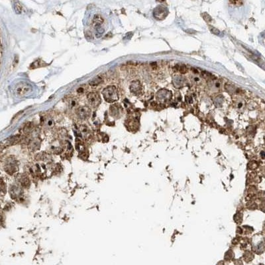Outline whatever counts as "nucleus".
<instances>
[{
  "instance_id": "nucleus-1",
  "label": "nucleus",
  "mask_w": 265,
  "mask_h": 265,
  "mask_svg": "<svg viewBox=\"0 0 265 265\" xmlns=\"http://www.w3.org/2000/svg\"><path fill=\"white\" fill-rule=\"evenodd\" d=\"M102 94L105 100L109 103H112L118 100L117 90L115 86H108L105 88L102 92Z\"/></svg>"
},
{
  "instance_id": "nucleus-2",
  "label": "nucleus",
  "mask_w": 265,
  "mask_h": 265,
  "mask_svg": "<svg viewBox=\"0 0 265 265\" xmlns=\"http://www.w3.org/2000/svg\"><path fill=\"white\" fill-rule=\"evenodd\" d=\"M4 170L7 174L13 175L18 170V163L16 159L13 157H9L5 160Z\"/></svg>"
},
{
  "instance_id": "nucleus-3",
  "label": "nucleus",
  "mask_w": 265,
  "mask_h": 265,
  "mask_svg": "<svg viewBox=\"0 0 265 265\" xmlns=\"http://www.w3.org/2000/svg\"><path fill=\"white\" fill-rule=\"evenodd\" d=\"M9 194H10L12 199L17 200V202H21L23 199L24 192L22 189V187L19 184L11 185L9 190Z\"/></svg>"
},
{
  "instance_id": "nucleus-4",
  "label": "nucleus",
  "mask_w": 265,
  "mask_h": 265,
  "mask_svg": "<svg viewBox=\"0 0 265 265\" xmlns=\"http://www.w3.org/2000/svg\"><path fill=\"white\" fill-rule=\"evenodd\" d=\"M31 92H32V87L26 82L19 83L15 88V93L20 97L29 95Z\"/></svg>"
},
{
  "instance_id": "nucleus-5",
  "label": "nucleus",
  "mask_w": 265,
  "mask_h": 265,
  "mask_svg": "<svg viewBox=\"0 0 265 265\" xmlns=\"http://www.w3.org/2000/svg\"><path fill=\"white\" fill-rule=\"evenodd\" d=\"M89 104L93 107H97L100 104L101 98L97 92H90L87 96Z\"/></svg>"
},
{
  "instance_id": "nucleus-6",
  "label": "nucleus",
  "mask_w": 265,
  "mask_h": 265,
  "mask_svg": "<svg viewBox=\"0 0 265 265\" xmlns=\"http://www.w3.org/2000/svg\"><path fill=\"white\" fill-rule=\"evenodd\" d=\"M77 115L81 119H86L91 115V110L87 106H81L77 109Z\"/></svg>"
},
{
  "instance_id": "nucleus-7",
  "label": "nucleus",
  "mask_w": 265,
  "mask_h": 265,
  "mask_svg": "<svg viewBox=\"0 0 265 265\" xmlns=\"http://www.w3.org/2000/svg\"><path fill=\"white\" fill-rule=\"evenodd\" d=\"M17 182L18 184L22 188H28L31 185L30 179L26 174H20L17 178Z\"/></svg>"
},
{
  "instance_id": "nucleus-8",
  "label": "nucleus",
  "mask_w": 265,
  "mask_h": 265,
  "mask_svg": "<svg viewBox=\"0 0 265 265\" xmlns=\"http://www.w3.org/2000/svg\"><path fill=\"white\" fill-rule=\"evenodd\" d=\"M20 140V135H15L11 137L10 138L6 140V145H13L16 144Z\"/></svg>"
},
{
  "instance_id": "nucleus-9",
  "label": "nucleus",
  "mask_w": 265,
  "mask_h": 265,
  "mask_svg": "<svg viewBox=\"0 0 265 265\" xmlns=\"http://www.w3.org/2000/svg\"><path fill=\"white\" fill-rule=\"evenodd\" d=\"M93 23L94 24V27L101 25L104 23V19L102 18L100 15L96 14L93 18Z\"/></svg>"
},
{
  "instance_id": "nucleus-10",
  "label": "nucleus",
  "mask_w": 265,
  "mask_h": 265,
  "mask_svg": "<svg viewBox=\"0 0 265 265\" xmlns=\"http://www.w3.org/2000/svg\"><path fill=\"white\" fill-rule=\"evenodd\" d=\"M40 142L39 140H33L29 144V149L31 151H37L40 148Z\"/></svg>"
},
{
  "instance_id": "nucleus-11",
  "label": "nucleus",
  "mask_w": 265,
  "mask_h": 265,
  "mask_svg": "<svg viewBox=\"0 0 265 265\" xmlns=\"http://www.w3.org/2000/svg\"><path fill=\"white\" fill-rule=\"evenodd\" d=\"M50 150L54 154H60L62 151V148L59 145H52L50 146Z\"/></svg>"
},
{
  "instance_id": "nucleus-12",
  "label": "nucleus",
  "mask_w": 265,
  "mask_h": 265,
  "mask_svg": "<svg viewBox=\"0 0 265 265\" xmlns=\"http://www.w3.org/2000/svg\"><path fill=\"white\" fill-rule=\"evenodd\" d=\"M7 192V188L6 185L1 178H0V196H3Z\"/></svg>"
},
{
  "instance_id": "nucleus-13",
  "label": "nucleus",
  "mask_w": 265,
  "mask_h": 265,
  "mask_svg": "<svg viewBox=\"0 0 265 265\" xmlns=\"http://www.w3.org/2000/svg\"><path fill=\"white\" fill-rule=\"evenodd\" d=\"M68 106L70 109H74L76 108L78 104V102L77 101V99L74 98H70L68 99Z\"/></svg>"
},
{
  "instance_id": "nucleus-14",
  "label": "nucleus",
  "mask_w": 265,
  "mask_h": 265,
  "mask_svg": "<svg viewBox=\"0 0 265 265\" xmlns=\"http://www.w3.org/2000/svg\"><path fill=\"white\" fill-rule=\"evenodd\" d=\"M103 82V79L100 76H97L95 78H93L92 80L90 81V84L92 86H98L99 84H100Z\"/></svg>"
},
{
  "instance_id": "nucleus-15",
  "label": "nucleus",
  "mask_w": 265,
  "mask_h": 265,
  "mask_svg": "<svg viewBox=\"0 0 265 265\" xmlns=\"http://www.w3.org/2000/svg\"><path fill=\"white\" fill-rule=\"evenodd\" d=\"M80 132L84 137H88L90 136V131L87 128L86 126H81L80 127Z\"/></svg>"
},
{
  "instance_id": "nucleus-16",
  "label": "nucleus",
  "mask_w": 265,
  "mask_h": 265,
  "mask_svg": "<svg viewBox=\"0 0 265 265\" xmlns=\"http://www.w3.org/2000/svg\"><path fill=\"white\" fill-rule=\"evenodd\" d=\"M14 8H15V11L17 14H20L22 11V6L20 4L19 2L16 1L14 4Z\"/></svg>"
},
{
  "instance_id": "nucleus-17",
  "label": "nucleus",
  "mask_w": 265,
  "mask_h": 265,
  "mask_svg": "<svg viewBox=\"0 0 265 265\" xmlns=\"http://www.w3.org/2000/svg\"><path fill=\"white\" fill-rule=\"evenodd\" d=\"M38 157H39V158L37 157V158H38L39 160H49L50 158H51V157H50L49 155H48V154H43V153L39 154L38 155Z\"/></svg>"
},
{
  "instance_id": "nucleus-18",
  "label": "nucleus",
  "mask_w": 265,
  "mask_h": 265,
  "mask_svg": "<svg viewBox=\"0 0 265 265\" xmlns=\"http://www.w3.org/2000/svg\"><path fill=\"white\" fill-rule=\"evenodd\" d=\"M229 2L234 5L240 6L243 4V0H229Z\"/></svg>"
},
{
  "instance_id": "nucleus-19",
  "label": "nucleus",
  "mask_w": 265,
  "mask_h": 265,
  "mask_svg": "<svg viewBox=\"0 0 265 265\" xmlns=\"http://www.w3.org/2000/svg\"><path fill=\"white\" fill-rule=\"evenodd\" d=\"M202 17H203L205 21H206V22H211V20H212V19H211V17L210 15H209L208 13H202Z\"/></svg>"
},
{
  "instance_id": "nucleus-20",
  "label": "nucleus",
  "mask_w": 265,
  "mask_h": 265,
  "mask_svg": "<svg viewBox=\"0 0 265 265\" xmlns=\"http://www.w3.org/2000/svg\"><path fill=\"white\" fill-rule=\"evenodd\" d=\"M177 70H178V71H179L180 72H181V73H186L187 72V69H186V66H178Z\"/></svg>"
},
{
  "instance_id": "nucleus-21",
  "label": "nucleus",
  "mask_w": 265,
  "mask_h": 265,
  "mask_svg": "<svg viewBox=\"0 0 265 265\" xmlns=\"http://www.w3.org/2000/svg\"><path fill=\"white\" fill-rule=\"evenodd\" d=\"M46 125H47V127H52L54 125V121L51 119H49L47 121H46Z\"/></svg>"
},
{
  "instance_id": "nucleus-22",
  "label": "nucleus",
  "mask_w": 265,
  "mask_h": 265,
  "mask_svg": "<svg viewBox=\"0 0 265 265\" xmlns=\"http://www.w3.org/2000/svg\"><path fill=\"white\" fill-rule=\"evenodd\" d=\"M210 31L212 33L215 34V35H219V33H220L219 30H218L217 29H216V28H214L213 27L210 28Z\"/></svg>"
},
{
  "instance_id": "nucleus-23",
  "label": "nucleus",
  "mask_w": 265,
  "mask_h": 265,
  "mask_svg": "<svg viewBox=\"0 0 265 265\" xmlns=\"http://www.w3.org/2000/svg\"><path fill=\"white\" fill-rule=\"evenodd\" d=\"M84 92H85V88H83V87H80V88L77 90V92L79 94H83Z\"/></svg>"
},
{
  "instance_id": "nucleus-24",
  "label": "nucleus",
  "mask_w": 265,
  "mask_h": 265,
  "mask_svg": "<svg viewBox=\"0 0 265 265\" xmlns=\"http://www.w3.org/2000/svg\"><path fill=\"white\" fill-rule=\"evenodd\" d=\"M5 147V146L4 144H3V143H0V152L4 150Z\"/></svg>"
},
{
  "instance_id": "nucleus-25",
  "label": "nucleus",
  "mask_w": 265,
  "mask_h": 265,
  "mask_svg": "<svg viewBox=\"0 0 265 265\" xmlns=\"http://www.w3.org/2000/svg\"><path fill=\"white\" fill-rule=\"evenodd\" d=\"M157 1L158 2H164L165 0H157Z\"/></svg>"
}]
</instances>
